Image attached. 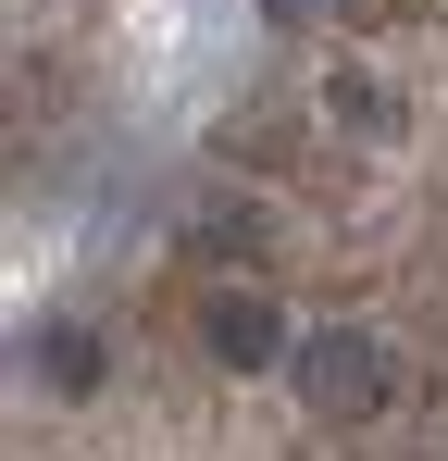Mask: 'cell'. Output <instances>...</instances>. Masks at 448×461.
Returning a JSON list of instances; mask_svg holds the SVG:
<instances>
[{
	"label": "cell",
	"mask_w": 448,
	"mask_h": 461,
	"mask_svg": "<svg viewBox=\"0 0 448 461\" xmlns=\"http://www.w3.org/2000/svg\"><path fill=\"white\" fill-rule=\"evenodd\" d=\"M299 399L324 411V424H362V411H386V386H399V362H386V337H362V324H311L287 349Z\"/></svg>",
	"instance_id": "obj_1"
},
{
	"label": "cell",
	"mask_w": 448,
	"mask_h": 461,
	"mask_svg": "<svg viewBox=\"0 0 448 461\" xmlns=\"http://www.w3.org/2000/svg\"><path fill=\"white\" fill-rule=\"evenodd\" d=\"M200 337H212L237 375H262V362H287V324H274V300H249V287H224L212 312H200Z\"/></svg>",
	"instance_id": "obj_2"
},
{
	"label": "cell",
	"mask_w": 448,
	"mask_h": 461,
	"mask_svg": "<svg viewBox=\"0 0 448 461\" xmlns=\"http://www.w3.org/2000/svg\"><path fill=\"white\" fill-rule=\"evenodd\" d=\"M38 375L63 386V399H87V386H100V337H87V324H63V337L38 349Z\"/></svg>",
	"instance_id": "obj_3"
}]
</instances>
